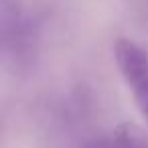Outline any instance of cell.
Instances as JSON below:
<instances>
[{"label": "cell", "instance_id": "cell-3", "mask_svg": "<svg viewBox=\"0 0 148 148\" xmlns=\"http://www.w3.org/2000/svg\"><path fill=\"white\" fill-rule=\"evenodd\" d=\"M4 2H12V0H4Z\"/></svg>", "mask_w": 148, "mask_h": 148}, {"label": "cell", "instance_id": "cell-2", "mask_svg": "<svg viewBox=\"0 0 148 148\" xmlns=\"http://www.w3.org/2000/svg\"><path fill=\"white\" fill-rule=\"evenodd\" d=\"M87 148H148V136L140 126L122 122L108 138L95 140Z\"/></svg>", "mask_w": 148, "mask_h": 148}, {"label": "cell", "instance_id": "cell-1", "mask_svg": "<svg viewBox=\"0 0 148 148\" xmlns=\"http://www.w3.org/2000/svg\"><path fill=\"white\" fill-rule=\"evenodd\" d=\"M114 57L144 122L148 124V53L130 39H118Z\"/></svg>", "mask_w": 148, "mask_h": 148}]
</instances>
